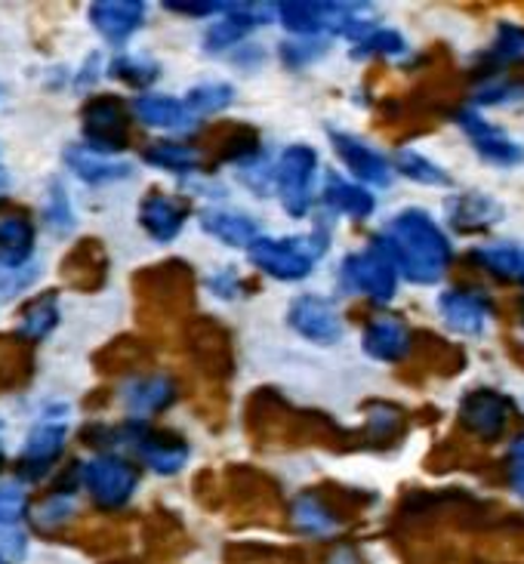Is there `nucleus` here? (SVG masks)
I'll list each match as a JSON object with an SVG mask.
<instances>
[{"instance_id":"1a4fd4ad","label":"nucleus","mask_w":524,"mask_h":564,"mask_svg":"<svg viewBox=\"0 0 524 564\" xmlns=\"http://www.w3.org/2000/svg\"><path fill=\"white\" fill-rule=\"evenodd\" d=\"M80 133H84V142L90 152L96 154H114L121 152L127 145V108H123L121 99L114 96H92L90 102L80 111Z\"/></svg>"},{"instance_id":"c756f323","label":"nucleus","mask_w":524,"mask_h":564,"mask_svg":"<svg viewBox=\"0 0 524 564\" xmlns=\"http://www.w3.org/2000/svg\"><path fill=\"white\" fill-rule=\"evenodd\" d=\"M488 59L500 68H512V65H524V25L518 22H496L493 41L488 46Z\"/></svg>"},{"instance_id":"f704fd0d","label":"nucleus","mask_w":524,"mask_h":564,"mask_svg":"<svg viewBox=\"0 0 524 564\" xmlns=\"http://www.w3.org/2000/svg\"><path fill=\"white\" fill-rule=\"evenodd\" d=\"M327 50H330L327 37H291L277 46V59L284 62V68L299 72V68H308L312 62L324 59Z\"/></svg>"},{"instance_id":"b1692460","label":"nucleus","mask_w":524,"mask_h":564,"mask_svg":"<svg viewBox=\"0 0 524 564\" xmlns=\"http://www.w3.org/2000/svg\"><path fill=\"white\" fill-rule=\"evenodd\" d=\"M34 257V226L25 214H0V269H25Z\"/></svg>"},{"instance_id":"72a5a7b5","label":"nucleus","mask_w":524,"mask_h":564,"mask_svg":"<svg viewBox=\"0 0 524 564\" xmlns=\"http://www.w3.org/2000/svg\"><path fill=\"white\" fill-rule=\"evenodd\" d=\"M476 111L478 108H512L524 102V80H509V77H491L476 90Z\"/></svg>"},{"instance_id":"f03ea898","label":"nucleus","mask_w":524,"mask_h":564,"mask_svg":"<svg viewBox=\"0 0 524 564\" xmlns=\"http://www.w3.org/2000/svg\"><path fill=\"white\" fill-rule=\"evenodd\" d=\"M327 231L315 229L306 238H265L260 235L247 247V260L275 281H306L315 269V260L327 250Z\"/></svg>"},{"instance_id":"0eeeda50","label":"nucleus","mask_w":524,"mask_h":564,"mask_svg":"<svg viewBox=\"0 0 524 564\" xmlns=\"http://www.w3.org/2000/svg\"><path fill=\"white\" fill-rule=\"evenodd\" d=\"M399 272L373 245L346 253L339 262V288L361 293L373 303H392L399 293Z\"/></svg>"},{"instance_id":"39448f33","label":"nucleus","mask_w":524,"mask_h":564,"mask_svg":"<svg viewBox=\"0 0 524 564\" xmlns=\"http://www.w3.org/2000/svg\"><path fill=\"white\" fill-rule=\"evenodd\" d=\"M77 475H80V488H87L92 503L106 512L123 509L133 500L139 485L137 466L118 454H99L87 459L84 466H77Z\"/></svg>"},{"instance_id":"8fccbe9b","label":"nucleus","mask_w":524,"mask_h":564,"mask_svg":"<svg viewBox=\"0 0 524 564\" xmlns=\"http://www.w3.org/2000/svg\"><path fill=\"white\" fill-rule=\"evenodd\" d=\"M0 96H3V87H0Z\"/></svg>"},{"instance_id":"a211bd4d","label":"nucleus","mask_w":524,"mask_h":564,"mask_svg":"<svg viewBox=\"0 0 524 564\" xmlns=\"http://www.w3.org/2000/svg\"><path fill=\"white\" fill-rule=\"evenodd\" d=\"M185 219H188V207H185V200L173 198V195L152 192L139 204V226L157 245L176 241L179 231L185 229Z\"/></svg>"},{"instance_id":"58836bf2","label":"nucleus","mask_w":524,"mask_h":564,"mask_svg":"<svg viewBox=\"0 0 524 564\" xmlns=\"http://www.w3.org/2000/svg\"><path fill=\"white\" fill-rule=\"evenodd\" d=\"M37 275H41L37 262H29L25 269H13V272H10V269H0V300L10 303L15 293L29 290Z\"/></svg>"},{"instance_id":"393cba45","label":"nucleus","mask_w":524,"mask_h":564,"mask_svg":"<svg viewBox=\"0 0 524 564\" xmlns=\"http://www.w3.org/2000/svg\"><path fill=\"white\" fill-rule=\"evenodd\" d=\"M469 262L478 265L481 272L509 281V284H522L524 288V247L522 245H481L469 250Z\"/></svg>"},{"instance_id":"2f4dec72","label":"nucleus","mask_w":524,"mask_h":564,"mask_svg":"<svg viewBox=\"0 0 524 564\" xmlns=\"http://www.w3.org/2000/svg\"><path fill=\"white\" fill-rule=\"evenodd\" d=\"M108 75L114 77V80H121V84H127V87H133V90H149L154 80L161 77V68L149 56L127 53V56H118V59L108 65Z\"/></svg>"},{"instance_id":"37998d69","label":"nucleus","mask_w":524,"mask_h":564,"mask_svg":"<svg viewBox=\"0 0 524 564\" xmlns=\"http://www.w3.org/2000/svg\"><path fill=\"white\" fill-rule=\"evenodd\" d=\"M509 488L515 497L524 500V459H512L509 463Z\"/></svg>"},{"instance_id":"4be33fe9","label":"nucleus","mask_w":524,"mask_h":564,"mask_svg":"<svg viewBox=\"0 0 524 564\" xmlns=\"http://www.w3.org/2000/svg\"><path fill=\"white\" fill-rule=\"evenodd\" d=\"M77 485H80V475H77V466L72 473L65 475V481H62L59 488L53 490V494H46L41 503L29 509L31 524L37 528V531H59L65 528L68 521L75 519V509H77Z\"/></svg>"},{"instance_id":"f3484780","label":"nucleus","mask_w":524,"mask_h":564,"mask_svg":"<svg viewBox=\"0 0 524 564\" xmlns=\"http://www.w3.org/2000/svg\"><path fill=\"white\" fill-rule=\"evenodd\" d=\"M90 25L111 46H123L145 25V3L139 0H106L90 3Z\"/></svg>"},{"instance_id":"dca6fc26","label":"nucleus","mask_w":524,"mask_h":564,"mask_svg":"<svg viewBox=\"0 0 524 564\" xmlns=\"http://www.w3.org/2000/svg\"><path fill=\"white\" fill-rule=\"evenodd\" d=\"M179 395V386L167 373H149L123 382L121 404L130 413V420H145L154 413H164Z\"/></svg>"},{"instance_id":"9d476101","label":"nucleus","mask_w":524,"mask_h":564,"mask_svg":"<svg viewBox=\"0 0 524 564\" xmlns=\"http://www.w3.org/2000/svg\"><path fill=\"white\" fill-rule=\"evenodd\" d=\"M512 411H515L512 398L503 395L493 386H478L460 398L457 416H460L462 429L469 435H476L478 442H500L509 420H512Z\"/></svg>"},{"instance_id":"49530a36","label":"nucleus","mask_w":524,"mask_h":564,"mask_svg":"<svg viewBox=\"0 0 524 564\" xmlns=\"http://www.w3.org/2000/svg\"><path fill=\"white\" fill-rule=\"evenodd\" d=\"M7 188H10V173H7V170L0 167V195H3Z\"/></svg>"},{"instance_id":"de8ad7c7","label":"nucleus","mask_w":524,"mask_h":564,"mask_svg":"<svg viewBox=\"0 0 524 564\" xmlns=\"http://www.w3.org/2000/svg\"><path fill=\"white\" fill-rule=\"evenodd\" d=\"M0 473H3V444H0Z\"/></svg>"},{"instance_id":"3c124183","label":"nucleus","mask_w":524,"mask_h":564,"mask_svg":"<svg viewBox=\"0 0 524 564\" xmlns=\"http://www.w3.org/2000/svg\"><path fill=\"white\" fill-rule=\"evenodd\" d=\"M0 564H7V562H3V558H0Z\"/></svg>"},{"instance_id":"9b49d317","label":"nucleus","mask_w":524,"mask_h":564,"mask_svg":"<svg viewBox=\"0 0 524 564\" xmlns=\"http://www.w3.org/2000/svg\"><path fill=\"white\" fill-rule=\"evenodd\" d=\"M287 324L293 327V334H299L312 346H337L346 330L337 303L318 293L296 296L287 308Z\"/></svg>"},{"instance_id":"c85d7f7f","label":"nucleus","mask_w":524,"mask_h":564,"mask_svg":"<svg viewBox=\"0 0 524 564\" xmlns=\"http://www.w3.org/2000/svg\"><path fill=\"white\" fill-rule=\"evenodd\" d=\"M392 170L416 185H435V188H450L454 185L450 173L438 161H432L429 154L416 152V149H399L395 158H392Z\"/></svg>"},{"instance_id":"473e14b6","label":"nucleus","mask_w":524,"mask_h":564,"mask_svg":"<svg viewBox=\"0 0 524 564\" xmlns=\"http://www.w3.org/2000/svg\"><path fill=\"white\" fill-rule=\"evenodd\" d=\"M44 223L50 226V231H56V235H62V238H65V235H72L77 226L72 198H68V192H65V185H62L59 180H50V185H46Z\"/></svg>"},{"instance_id":"5701e85b","label":"nucleus","mask_w":524,"mask_h":564,"mask_svg":"<svg viewBox=\"0 0 524 564\" xmlns=\"http://www.w3.org/2000/svg\"><path fill=\"white\" fill-rule=\"evenodd\" d=\"M200 229L219 245L229 247H250L260 238V223L253 216L241 214V210H226V207H210L200 214Z\"/></svg>"},{"instance_id":"7c9ffc66","label":"nucleus","mask_w":524,"mask_h":564,"mask_svg":"<svg viewBox=\"0 0 524 564\" xmlns=\"http://www.w3.org/2000/svg\"><path fill=\"white\" fill-rule=\"evenodd\" d=\"M183 102H185V108L192 111V118L198 121V118H204V115L226 111V108L234 102V87H231V84H226V80H207V84L192 87Z\"/></svg>"},{"instance_id":"4468645a","label":"nucleus","mask_w":524,"mask_h":564,"mask_svg":"<svg viewBox=\"0 0 524 564\" xmlns=\"http://www.w3.org/2000/svg\"><path fill=\"white\" fill-rule=\"evenodd\" d=\"M447 226L460 235H481L491 231L493 226H500L506 219V207L503 200H496L488 192H454L445 200Z\"/></svg>"},{"instance_id":"c9c22d12","label":"nucleus","mask_w":524,"mask_h":564,"mask_svg":"<svg viewBox=\"0 0 524 564\" xmlns=\"http://www.w3.org/2000/svg\"><path fill=\"white\" fill-rule=\"evenodd\" d=\"M404 53H407V41L395 29H373L364 41H358L352 46L354 59H373V56L395 59V56H404Z\"/></svg>"},{"instance_id":"a19ab883","label":"nucleus","mask_w":524,"mask_h":564,"mask_svg":"<svg viewBox=\"0 0 524 564\" xmlns=\"http://www.w3.org/2000/svg\"><path fill=\"white\" fill-rule=\"evenodd\" d=\"M207 288L214 290V296H219V300H234L241 293V278L234 269H222V272L207 278Z\"/></svg>"},{"instance_id":"bb28decb","label":"nucleus","mask_w":524,"mask_h":564,"mask_svg":"<svg viewBox=\"0 0 524 564\" xmlns=\"http://www.w3.org/2000/svg\"><path fill=\"white\" fill-rule=\"evenodd\" d=\"M59 327V296L50 290V293H37L34 300L25 303L22 308V318H19V336L29 339V343H41L46 336Z\"/></svg>"},{"instance_id":"6e6552de","label":"nucleus","mask_w":524,"mask_h":564,"mask_svg":"<svg viewBox=\"0 0 524 564\" xmlns=\"http://www.w3.org/2000/svg\"><path fill=\"white\" fill-rule=\"evenodd\" d=\"M454 121H457V127L466 133L472 152H476L484 164H491V167L500 170H515L524 164L522 142L509 137L503 127H496V123L488 121L481 111H476V108H460Z\"/></svg>"},{"instance_id":"c03bdc74","label":"nucleus","mask_w":524,"mask_h":564,"mask_svg":"<svg viewBox=\"0 0 524 564\" xmlns=\"http://www.w3.org/2000/svg\"><path fill=\"white\" fill-rule=\"evenodd\" d=\"M99 53H92L90 59H87V65H84V75H77V80L75 84H92V80H96V77L102 75V72H99V68H96V65H99Z\"/></svg>"},{"instance_id":"a878e982","label":"nucleus","mask_w":524,"mask_h":564,"mask_svg":"<svg viewBox=\"0 0 524 564\" xmlns=\"http://www.w3.org/2000/svg\"><path fill=\"white\" fill-rule=\"evenodd\" d=\"M291 519H293V528L306 536H330L339 531L337 512L324 503L318 494H312V490L299 494V497L293 500Z\"/></svg>"},{"instance_id":"a18cd8bd","label":"nucleus","mask_w":524,"mask_h":564,"mask_svg":"<svg viewBox=\"0 0 524 564\" xmlns=\"http://www.w3.org/2000/svg\"><path fill=\"white\" fill-rule=\"evenodd\" d=\"M509 457H512V459H524V435H518L515 442L509 444Z\"/></svg>"},{"instance_id":"f257e3e1","label":"nucleus","mask_w":524,"mask_h":564,"mask_svg":"<svg viewBox=\"0 0 524 564\" xmlns=\"http://www.w3.org/2000/svg\"><path fill=\"white\" fill-rule=\"evenodd\" d=\"M370 245L395 265V272L416 288H435L454 262V241L429 210L404 207L385 223Z\"/></svg>"},{"instance_id":"4c0bfd02","label":"nucleus","mask_w":524,"mask_h":564,"mask_svg":"<svg viewBox=\"0 0 524 564\" xmlns=\"http://www.w3.org/2000/svg\"><path fill=\"white\" fill-rule=\"evenodd\" d=\"M29 516V490L19 481L0 485V528H15Z\"/></svg>"},{"instance_id":"aec40b11","label":"nucleus","mask_w":524,"mask_h":564,"mask_svg":"<svg viewBox=\"0 0 524 564\" xmlns=\"http://www.w3.org/2000/svg\"><path fill=\"white\" fill-rule=\"evenodd\" d=\"M133 115L145 127L154 130H167V133H188L195 130V118L192 111L185 108L183 99H173V96H161V93H142L133 99Z\"/></svg>"},{"instance_id":"79ce46f5","label":"nucleus","mask_w":524,"mask_h":564,"mask_svg":"<svg viewBox=\"0 0 524 564\" xmlns=\"http://www.w3.org/2000/svg\"><path fill=\"white\" fill-rule=\"evenodd\" d=\"M170 13H183V15H195V19H207V15L214 13H222L226 10V3H210V0H204V3H185V0H179V3H167Z\"/></svg>"},{"instance_id":"f8f14e48","label":"nucleus","mask_w":524,"mask_h":564,"mask_svg":"<svg viewBox=\"0 0 524 564\" xmlns=\"http://www.w3.org/2000/svg\"><path fill=\"white\" fill-rule=\"evenodd\" d=\"M438 315H441L450 334L478 339L493 318V300L478 288L441 290L438 293Z\"/></svg>"},{"instance_id":"7ed1b4c3","label":"nucleus","mask_w":524,"mask_h":564,"mask_svg":"<svg viewBox=\"0 0 524 564\" xmlns=\"http://www.w3.org/2000/svg\"><path fill=\"white\" fill-rule=\"evenodd\" d=\"M318 152L306 142H293L275 161V195L291 219H306L315 204Z\"/></svg>"},{"instance_id":"ea45409f","label":"nucleus","mask_w":524,"mask_h":564,"mask_svg":"<svg viewBox=\"0 0 524 564\" xmlns=\"http://www.w3.org/2000/svg\"><path fill=\"white\" fill-rule=\"evenodd\" d=\"M29 555V534L22 531V524L15 528H0V558L7 564L25 562Z\"/></svg>"},{"instance_id":"2eb2a0df","label":"nucleus","mask_w":524,"mask_h":564,"mask_svg":"<svg viewBox=\"0 0 524 564\" xmlns=\"http://www.w3.org/2000/svg\"><path fill=\"white\" fill-rule=\"evenodd\" d=\"M414 346V334L411 327L395 315H376L368 321L364 334H361V349L373 361H383V365H399L411 355Z\"/></svg>"},{"instance_id":"e433bc0d","label":"nucleus","mask_w":524,"mask_h":564,"mask_svg":"<svg viewBox=\"0 0 524 564\" xmlns=\"http://www.w3.org/2000/svg\"><path fill=\"white\" fill-rule=\"evenodd\" d=\"M250 31H244L234 19H229V15L222 13V19H216L210 29L204 31V53H226V50H231V46H238L241 41H244Z\"/></svg>"},{"instance_id":"412c9836","label":"nucleus","mask_w":524,"mask_h":564,"mask_svg":"<svg viewBox=\"0 0 524 564\" xmlns=\"http://www.w3.org/2000/svg\"><path fill=\"white\" fill-rule=\"evenodd\" d=\"M321 200L330 214L349 216V219H358V223L373 216V210H376V195L370 188H364V185L342 180L339 173H327L324 176Z\"/></svg>"},{"instance_id":"ddd939ff","label":"nucleus","mask_w":524,"mask_h":564,"mask_svg":"<svg viewBox=\"0 0 524 564\" xmlns=\"http://www.w3.org/2000/svg\"><path fill=\"white\" fill-rule=\"evenodd\" d=\"M327 137H330V145H334L339 161L358 180V185H364V188H389L392 185V180H395L392 158H385L370 142L354 137V133H346V130H327Z\"/></svg>"},{"instance_id":"09e8293b","label":"nucleus","mask_w":524,"mask_h":564,"mask_svg":"<svg viewBox=\"0 0 524 564\" xmlns=\"http://www.w3.org/2000/svg\"><path fill=\"white\" fill-rule=\"evenodd\" d=\"M522 324H524V303H522Z\"/></svg>"},{"instance_id":"20e7f679","label":"nucleus","mask_w":524,"mask_h":564,"mask_svg":"<svg viewBox=\"0 0 524 564\" xmlns=\"http://www.w3.org/2000/svg\"><path fill=\"white\" fill-rule=\"evenodd\" d=\"M108 438L133 451L157 475H176L188 463V444L173 432L152 429L145 420H127L121 429H111Z\"/></svg>"},{"instance_id":"423d86ee","label":"nucleus","mask_w":524,"mask_h":564,"mask_svg":"<svg viewBox=\"0 0 524 564\" xmlns=\"http://www.w3.org/2000/svg\"><path fill=\"white\" fill-rule=\"evenodd\" d=\"M68 442V408H50L44 416L31 426L29 438L22 444V454H19V478L22 481H41L44 475L53 473L56 459L62 457Z\"/></svg>"},{"instance_id":"cd10ccee","label":"nucleus","mask_w":524,"mask_h":564,"mask_svg":"<svg viewBox=\"0 0 524 564\" xmlns=\"http://www.w3.org/2000/svg\"><path fill=\"white\" fill-rule=\"evenodd\" d=\"M142 161L152 164V167L164 170V173H173V176H192L200 164V154L195 145L188 142H176V139H164V142H154L142 152Z\"/></svg>"},{"instance_id":"6ab92c4d","label":"nucleus","mask_w":524,"mask_h":564,"mask_svg":"<svg viewBox=\"0 0 524 564\" xmlns=\"http://www.w3.org/2000/svg\"><path fill=\"white\" fill-rule=\"evenodd\" d=\"M65 167L75 173L80 183L87 185H111L123 183L133 176V167L121 158H108V154L90 152L87 145H68L62 154Z\"/></svg>"}]
</instances>
